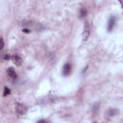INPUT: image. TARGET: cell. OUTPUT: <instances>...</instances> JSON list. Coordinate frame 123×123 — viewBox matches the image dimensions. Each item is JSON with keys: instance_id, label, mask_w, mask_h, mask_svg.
<instances>
[{"instance_id": "cell-1", "label": "cell", "mask_w": 123, "mask_h": 123, "mask_svg": "<svg viewBox=\"0 0 123 123\" xmlns=\"http://www.w3.org/2000/svg\"><path fill=\"white\" fill-rule=\"evenodd\" d=\"M90 35V26L88 24V22H86L85 25H84V32H83V39L84 40H86L88 38Z\"/></svg>"}, {"instance_id": "cell-2", "label": "cell", "mask_w": 123, "mask_h": 123, "mask_svg": "<svg viewBox=\"0 0 123 123\" xmlns=\"http://www.w3.org/2000/svg\"><path fill=\"white\" fill-rule=\"evenodd\" d=\"M26 111H27V109H26V107L23 104H20V103H17L16 104V106H15V111H16L17 114L22 115V114H24L26 112Z\"/></svg>"}, {"instance_id": "cell-3", "label": "cell", "mask_w": 123, "mask_h": 123, "mask_svg": "<svg viewBox=\"0 0 123 123\" xmlns=\"http://www.w3.org/2000/svg\"><path fill=\"white\" fill-rule=\"evenodd\" d=\"M70 72H71V65L69 63H65L62 67V74L64 76H67L70 74Z\"/></svg>"}, {"instance_id": "cell-4", "label": "cell", "mask_w": 123, "mask_h": 123, "mask_svg": "<svg viewBox=\"0 0 123 123\" xmlns=\"http://www.w3.org/2000/svg\"><path fill=\"white\" fill-rule=\"evenodd\" d=\"M12 60H13V62H14V64L15 65H17V66H20L21 64H22V59H21V57L20 56H18V55H13L12 56Z\"/></svg>"}, {"instance_id": "cell-5", "label": "cell", "mask_w": 123, "mask_h": 123, "mask_svg": "<svg viewBox=\"0 0 123 123\" xmlns=\"http://www.w3.org/2000/svg\"><path fill=\"white\" fill-rule=\"evenodd\" d=\"M114 26H115V17L114 16H111V18L109 20V23H108V30L111 31Z\"/></svg>"}, {"instance_id": "cell-6", "label": "cell", "mask_w": 123, "mask_h": 123, "mask_svg": "<svg viewBox=\"0 0 123 123\" xmlns=\"http://www.w3.org/2000/svg\"><path fill=\"white\" fill-rule=\"evenodd\" d=\"M7 73H8V75H9V77H11L12 79H15V78H16V73H15V71L13 70V68H12V67L8 68Z\"/></svg>"}, {"instance_id": "cell-7", "label": "cell", "mask_w": 123, "mask_h": 123, "mask_svg": "<svg viewBox=\"0 0 123 123\" xmlns=\"http://www.w3.org/2000/svg\"><path fill=\"white\" fill-rule=\"evenodd\" d=\"M118 113V110H115V109H111V110H110L109 111H108V114L110 115V116H113V115H115V114H117Z\"/></svg>"}, {"instance_id": "cell-8", "label": "cell", "mask_w": 123, "mask_h": 123, "mask_svg": "<svg viewBox=\"0 0 123 123\" xmlns=\"http://www.w3.org/2000/svg\"><path fill=\"white\" fill-rule=\"evenodd\" d=\"M10 92H11L10 88L7 87V86H5V87H4V93H3V95H4V96H7L8 94H10Z\"/></svg>"}, {"instance_id": "cell-9", "label": "cell", "mask_w": 123, "mask_h": 123, "mask_svg": "<svg viewBox=\"0 0 123 123\" xmlns=\"http://www.w3.org/2000/svg\"><path fill=\"white\" fill-rule=\"evenodd\" d=\"M86 11L85 9H81L80 10V16L84 17V16H86Z\"/></svg>"}, {"instance_id": "cell-10", "label": "cell", "mask_w": 123, "mask_h": 123, "mask_svg": "<svg viewBox=\"0 0 123 123\" xmlns=\"http://www.w3.org/2000/svg\"><path fill=\"white\" fill-rule=\"evenodd\" d=\"M4 48V40L2 37H0V50Z\"/></svg>"}, {"instance_id": "cell-11", "label": "cell", "mask_w": 123, "mask_h": 123, "mask_svg": "<svg viewBox=\"0 0 123 123\" xmlns=\"http://www.w3.org/2000/svg\"><path fill=\"white\" fill-rule=\"evenodd\" d=\"M10 58H11V57H10V55H5V57H4V59H5V60H10Z\"/></svg>"}, {"instance_id": "cell-12", "label": "cell", "mask_w": 123, "mask_h": 123, "mask_svg": "<svg viewBox=\"0 0 123 123\" xmlns=\"http://www.w3.org/2000/svg\"><path fill=\"white\" fill-rule=\"evenodd\" d=\"M37 123H47V122H46L45 120H39V121H38Z\"/></svg>"}, {"instance_id": "cell-13", "label": "cell", "mask_w": 123, "mask_h": 123, "mask_svg": "<svg viewBox=\"0 0 123 123\" xmlns=\"http://www.w3.org/2000/svg\"><path fill=\"white\" fill-rule=\"evenodd\" d=\"M23 32H24V33H29L30 31H29L28 29H23Z\"/></svg>"}]
</instances>
